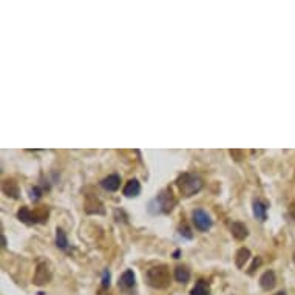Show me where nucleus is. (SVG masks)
I'll list each match as a JSON object with an SVG mask.
<instances>
[{
  "label": "nucleus",
  "instance_id": "obj_2",
  "mask_svg": "<svg viewBox=\"0 0 295 295\" xmlns=\"http://www.w3.org/2000/svg\"><path fill=\"white\" fill-rule=\"evenodd\" d=\"M176 186L179 189V192L183 194V197H194L197 195L198 192L202 189L204 183L202 179L197 175H192V173H183L176 179Z\"/></svg>",
  "mask_w": 295,
  "mask_h": 295
},
{
  "label": "nucleus",
  "instance_id": "obj_24",
  "mask_svg": "<svg viewBox=\"0 0 295 295\" xmlns=\"http://www.w3.org/2000/svg\"><path fill=\"white\" fill-rule=\"evenodd\" d=\"M179 255H181V250H175V253H173V258H179Z\"/></svg>",
  "mask_w": 295,
  "mask_h": 295
},
{
  "label": "nucleus",
  "instance_id": "obj_23",
  "mask_svg": "<svg viewBox=\"0 0 295 295\" xmlns=\"http://www.w3.org/2000/svg\"><path fill=\"white\" fill-rule=\"evenodd\" d=\"M289 213H291V216L294 218V220H295V201L291 204V209H289Z\"/></svg>",
  "mask_w": 295,
  "mask_h": 295
},
{
  "label": "nucleus",
  "instance_id": "obj_10",
  "mask_svg": "<svg viewBox=\"0 0 295 295\" xmlns=\"http://www.w3.org/2000/svg\"><path fill=\"white\" fill-rule=\"evenodd\" d=\"M277 285V277L274 271H266L260 277V286L263 291H272Z\"/></svg>",
  "mask_w": 295,
  "mask_h": 295
},
{
  "label": "nucleus",
  "instance_id": "obj_18",
  "mask_svg": "<svg viewBox=\"0 0 295 295\" xmlns=\"http://www.w3.org/2000/svg\"><path fill=\"white\" fill-rule=\"evenodd\" d=\"M56 246L62 250H65L68 247V238L60 227L56 229Z\"/></svg>",
  "mask_w": 295,
  "mask_h": 295
},
{
  "label": "nucleus",
  "instance_id": "obj_1",
  "mask_svg": "<svg viewBox=\"0 0 295 295\" xmlns=\"http://www.w3.org/2000/svg\"><path fill=\"white\" fill-rule=\"evenodd\" d=\"M147 285L155 289H165L170 286V271L165 264L153 266L146 272Z\"/></svg>",
  "mask_w": 295,
  "mask_h": 295
},
{
  "label": "nucleus",
  "instance_id": "obj_19",
  "mask_svg": "<svg viewBox=\"0 0 295 295\" xmlns=\"http://www.w3.org/2000/svg\"><path fill=\"white\" fill-rule=\"evenodd\" d=\"M30 198L33 201H39L42 198V194H44V190L39 187V186H34V187H30Z\"/></svg>",
  "mask_w": 295,
  "mask_h": 295
},
{
  "label": "nucleus",
  "instance_id": "obj_5",
  "mask_svg": "<svg viewBox=\"0 0 295 295\" xmlns=\"http://www.w3.org/2000/svg\"><path fill=\"white\" fill-rule=\"evenodd\" d=\"M192 218H194V224L198 230H201V232H207V230L212 227L213 221H212V218L210 215L206 212V210H202V209H197L194 210V213H192Z\"/></svg>",
  "mask_w": 295,
  "mask_h": 295
},
{
  "label": "nucleus",
  "instance_id": "obj_21",
  "mask_svg": "<svg viewBox=\"0 0 295 295\" xmlns=\"http://www.w3.org/2000/svg\"><path fill=\"white\" fill-rule=\"evenodd\" d=\"M108 288H110V271L105 269L102 272V289H108Z\"/></svg>",
  "mask_w": 295,
  "mask_h": 295
},
{
  "label": "nucleus",
  "instance_id": "obj_4",
  "mask_svg": "<svg viewBox=\"0 0 295 295\" xmlns=\"http://www.w3.org/2000/svg\"><path fill=\"white\" fill-rule=\"evenodd\" d=\"M51 278H53V271H51V267L48 263L41 261L36 267V272H34V278H33V283L36 286H45L48 285Z\"/></svg>",
  "mask_w": 295,
  "mask_h": 295
},
{
  "label": "nucleus",
  "instance_id": "obj_7",
  "mask_svg": "<svg viewBox=\"0 0 295 295\" xmlns=\"http://www.w3.org/2000/svg\"><path fill=\"white\" fill-rule=\"evenodd\" d=\"M85 212L87 213H105V209H104V204H102L96 197H92V195H87V204H85Z\"/></svg>",
  "mask_w": 295,
  "mask_h": 295
},
{
  "label": "nucleus",
  "instance_id": "obj_3",
  "mask_svg": "<svg viewBox=\"0 0 295 295\" xmlns=\"http://www.w3.org/2000/svg\"><path fill=\"white\" fill-rule=\"evenodd\" d=\"M148 206H155L156 207V213H170L173 210V207L176 206V199L172 194L170 189H164L159 192V195L153 199Z\"/></svg>",
  "mask_w": 295,
  "mask_h": 295
},
{
  "label": "nucleus",
  "instance_id": "obj_17",
  "mask_svg": "<svg viewBox=\"0 0 295 295\" xmlns=\"http://www.w3.org/2000/svg\"><path fill=\"white\" fill-rule=\"evenodd\" d=\"M190 295H212L210 292V286L207 285V281L199 280L195 285V288L190 291Z\"/></svg>",
  "mask_w": 295,
  "mask_h": 295
},
{
  "label": "nucleus",
  "instance_id": "obj_26",
  "mask_svg": "<svg viewBox=\"0 0 295 295\" xmlns=\"http://www.w3.org/2000/svg\"><path fill=\"white\" fill-rule=\"evenodd\" d=\"M274 295H286V292H285V291H280V292H277V294H274Z\"/></svg>",
  "mask_w": 295,
  "mask_h": 295
},
{
  "label": "nucleus",
  "instance_id": "obj_9",
  "mask_svg": "<svg viewBox=\"0 0 295 295\" xmlns=\"http://www.w3.org/2000/svg\"><path fill=\"white\" fill-rule=\"evenodd\" d=\"M2 190L3 194L12 199H17L20 197V189H19V184L14 181V179H5L3 184H2Z\"/></svg>",
  "mask_w": 295,
  "mask_h": 295
},
{
  "label": "nucleus",
  "instance_id": "obj_20",
  "mask_svg": "<svg viewBox=\"0 0 295 295\" xmlns=\"http://www.w3.org/2000/svg\"><path fill=\"white\" fill-rule=\"evenodd\" d=\"M178 232H179V235H181L183 238H187V240H192V238H194V234H192L190 227H189V226H186V224L179 226V227H178Z\"/></svg>",
  "mask_w": 295,
  "mask_h": 295
},
{
  "label": "nucleus",
  "instance_id": "obj_8",
  "mask_svg": "<svg viewBox=\"0 0 295 295\" xmlns=\"http://www.w3.org/2000/svg\"><path fill=\"white\" fill-rule=\"evenodd\" d=\"M100 187L104 190H107V192H116L121 187V176L116 175V173H113V175L104 178L100 181Z\"/></svg>",
  "mask_w": 295,
  "mask_h": 295
},
{
  "label": "nucleus",
  "instance_id": "obj_6",
  "mask_svg": "<svg viewBox=\"0 0 295 295\" xmlns=\"http://www.w3.org/2000/svg\"><path fill=\"white\" fill-rule=\"evenodd\" d=\"M118 286L127 295H133L132 291L136 288V277H135V272L132 271V269H127V271L121 275V278L118 281Z\"/></svg>",
  "mask_w": 295,
  "mask_h": 295
},
{
  "label": "nucleus",
  "instance_id": "obj_13",
  "mask_svg": "<svg viewBox=\"0 0 295 295\" xmlns=\"http://www.w3.org/2000/svg\"><path fill=\"white\" fill-rule=\"evenodd\" d=\"M122 192H124V195L127 198L138 197L141 194V184H139V181H138V179H130V181L125 184V187H124Z\"/></svg>",
  "mask_w": 295,
  "mask_h": 295
},
{
  "label": "nucleus",
  "instance_id": "obj_14",
  "mask_svg": "<svg viewBox=\"0 0 295 295\" xmlns=\"http://www.w3.org/2000/svg\"><path fill=\"white\" fill-rule=\"evenodd\" d=\"M230 230H232V235H234V238H237V240H245V238H247V235H249V230H247V227L243 224V223H240V221H235V223H232V226H230Z\"/></svg>",
  "mask_w": 295,
  "mask_h": 295
},
{
  "label": "nucleus",
  "instance_id": "obj_22",
  "mask_svg": "<svg viewBox=\"0 0 295 295\" xmlns=\"http://www.w3.org/2000/svg\"><path fill=\"white\" fill-rule=\"evenodd\" d=\"M260 264H261V258H260V256H256V258L253 260V263H252V266H250V269H249V271H247V274H249V275H253L255 269L258 267Z\"/></svg>",
  "mask_w": 295,
  "mask_h": 295
},
{
  "label": "nucleus",
  "instance_id": "obj_11",
  "mask_svg": "<svg viewBox=\"0 0 295 295\" xmlns=\"http://www.w3.org/2000/svg\"><path fill=\"white\" fill-rule=\"evenodd\" d=\"M17 218L23 223V224H28V226H33V224H37V216H36V212L30 210L28 207H22L19 209L17 212Z\"/></svg>",
  "mask_w": 295,
  "mask_h": 295
},
{
  "label": "nucleus",
  "instance_id": "obj_12",
  "mask_svg": "<svg viewBox=\"0 0 295 295\" xmlns=\"http://www.w3.org/2000/svg\"><path fill=\"white\" fill-rule=\"evenodd\" d=\"M253 216L260 221H266L267 220V204L260 199H255L253 201Z\"/></svg>",
  "mask_w": 295,
  "mask_h": 295
},
{
  "label": "nucleus",
  "instance_id": "obj_25",
  "mask_svg": "<svg viewBox=\"0 0 295 295\" xmlns=\"http://www.w3.org/2000/svg\"><path fill=\"white\" fill-rule=\"evenodd\" d=\"M2 246L6 247V238H5V235H2Z\"/></svg>",
  "mask_w": 295,
  "mask_h": 295
},
{
  "label": "nucleus",
  "instance_id": "obj_15",
  "mask_svg": "<svg viewBox=\"0 0 295 295\" xmlns=\"http://www.w3.org/2000/svg\"><path fill=\"white\" fill-rule=\"evenodd\" d=\"M175 280L178 281V283H189V280H190V271L186 267V266H178L175 267V274H173Z\"/></svg>",
  "mask_w": 295,
  "mask_h": 295
},
{
  "label": "nucleus",
  "instance_id": "obj_16",
  "mask_svg": "<svg viewBox=\"0 0 295 295\" xmlns=\"http://www.w3.org/2000/svg\"><path fill=\"white\" fill-rule=\"evenodd\" d=\"M249 258H250V250L249 249H246V247H241L238 252H237V255H235V264H237V267H245V264L249 261Z\"/></svg>",
  "mask_w": 295,
  "mask_h": 295
}]
</instances>
